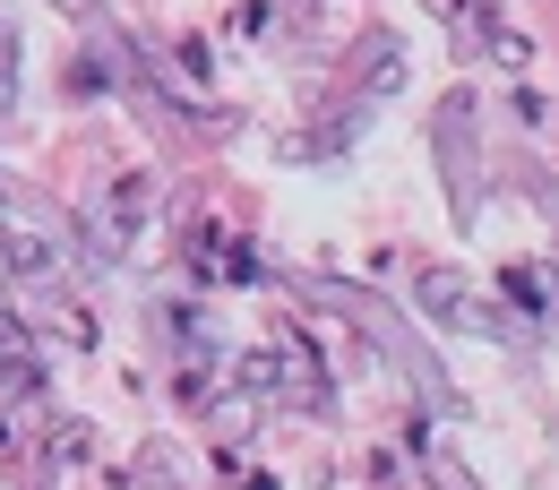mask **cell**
<instances>
[{"label":"cell","mask_w":559,"mask_h":490,"mask_svg":"<svg viewBox=\"0 0 559 490\" xmlns=\"http://www.w3.org/2000/svg\"><path fill=\"white\" fill-rule=\"evenodd\" d=\"M456 35H465V52H499V61H525V35H508L499 17H490V0H430Z\"/></svg>","instance_id":"277c9868"},{"label":"cell","mask_w":559,"mask_h":490,"mask_svg":"<svg viewBox=\"0 0 559 490\" xmlns=\"http://www.w3.org/2000/svg\"><path fill=\"white\" fill-rule=\"evenodd\" d=\"M421 474H430L439 490H483L474 474H465V465H456V456H448V447H421Z\"/></svg>","instance_id":"52a82bcc"},{"label":"cell","mask_w":559,"mask_h":490,"mask_svg":"<svg viewBox=\"0 0 559 490\" xmlns=\"http://www.w3.org/2000/svg\"><path fill=\"white\" fill-rule=\"evenodd\" d=\"M430 139H439V164H448V207H456V224H474L483 215V199H474V95H448Z\"/></svg>","instance_id":"3957f363"},{"label":"cell","mask_w":559,"mask_h":490,"mask_svg":"<svg viewBox=\"0 0 559 490\" xmlns=\"http://www.w3.org/2000/svg\"><path fill=\"white\" fill-rule=\"evenodd\" d=\"M310 301H328V310H345L353 327H361V336H370V345L388 352V361H396V370H405V379H414V396L421 405H430V414H456V387H448V370H439V352L421 345L414 327H405V319H396V310H388V301H379V292H361V284H310Z\"/></svg>","instance_id":"6da1fadb"},{"label":"cell","mask_w":559,"mask_h":490,"mask_svg":"<svg viewBox=\"0 0 559 490\" xmlns=\"http://www.w3.org/2000/svg\"><path fill=\"white\" fill-rule=\"evenodd\" d=\"M146 207H155V181H146V172H121V181H112V199H104V215H95V241H104V250H121V241H130V224H139Z\"/></svg>","instance_id":"5b68a950"},{"label":"cell","mask_w":559,"mask_h":490,"mask_svg":"<svg viewBox=\"0 0 559 490\" xmlns=\"http://www.w3.org/2000/svg\"><path fill=\"white\" fill-rule=\"evenodd\" d=\"M414 301H421V319H439V327H456V336H508V310L490 301L483 284H465L456 267H421Z\"/></svg>","instance_id":"7a4b0ae2"},{"label":"cell","mask_w":559,"mask_h":490,"mask_svg":"<svg viewBox=\"0 0 559 490\" xmlns=\"http://www.w3.org/2000/svg\"><path fill=\"white\" fill-rule=\"evenodd\" d=\"M17 95V44H0V104Z\"/></svg>","instance_id":"ba28073f"},{"label":"cell","mask_w":559,"mask_h":490,"mask_svg":"<svg viewBox=\"0 0 559 490\" xmlns=\"http://www.w3.org/2000/svg\"><path fill=\"white\" fill-rule=\"evenodd\" d=\"M405 86V44L396 35H370V52H361V95H396Z\"/></svg>","instance_id":"8992f818"}]
</instances>
